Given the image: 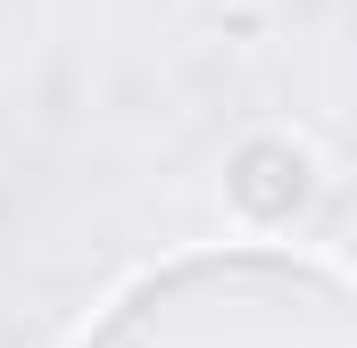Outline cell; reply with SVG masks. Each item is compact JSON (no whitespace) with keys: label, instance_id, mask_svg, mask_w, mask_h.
I'll list each match as a JSON object with an SVG mask.
<instances>
[{"label":"cell","instance_id":"1","mask_svg":"<svg viewBox=\"0 0 357 348\" xmlns=\"http://www.w3.org/2000/svg\"><path fill=\"white\" fill-rule=\"evenodd\" d=\"M84 348H357V282L291 249H208L142 274Z\"/></svg>","mask_w":357,"mask_h":348},{"label":"cell","instance_id":"2","mask_svg":"<svg viewBox=\"0 0 357 348\" xmlns=\"http://www.w3.org/2000/svg\"><path fill=\"white\" fill-rule=\"evenodd\" d=\"M225 182H233V207L258 216V224H282V216L307 199V166H299V150H282V141H250Z\"/></svg>","mask_w":357,"mask_h":348}]
</instances>
